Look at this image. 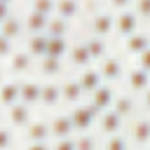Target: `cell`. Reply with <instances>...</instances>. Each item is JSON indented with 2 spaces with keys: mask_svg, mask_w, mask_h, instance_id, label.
I'll use <instances>...</instances> for the list:
<instances>
[{
  "mask_svg": "<svg viewBox=\"0 0 150 150\" xmlns=\"http://www.w3.org/2000/svg\"><path fill=\"white\" fill-rule=\"evenodd\" d=\"M89 35H96V38H108L110 33H115V14L108 12V9H101V12H94L89 16Z\"/></svg>",
  "mask_w": 150,
  "mask_h": 150,
  "instance_id": "6da1fadb",
  "label": "cell"
},
{
  "mask_svg": "<svg viewBox=\"0 0 150 150\" xmlns=\"http://www.w3.org/2000/svg\"><path fill=\"white\" fill-rule=\"evenodd\" d=\"M101 112L91 105V103H82V105H75V110H70V120H73V127H75V131L77 134H84V131H89L91 127H94V122H96V117H98Z\"/></svg>",
  "mask_w": 150,
  "mask_h": 150,
  "instance_id": "7a4b0ae2",
  "label": "cell"
},
{
  "mask_svg": "<svg viewBox=\"0 0 150 150\" xmlns=\"http://www.w3.org/2000/svg\"><path fill=\"white\" fill-rule=\"evenodd\" d=\"M7 70L12 73V75H28V73H33V70H38V59H33L26 49H16L14 52V56L7 61Z\"/></svg>",
  "mask_w": 150,
  "mask_h": 150,
  "instance_id": "3957f363",
  "label": "cell"
},
{
  "mask_svg": "<svg viewBox=\"0 0 150 150\" xmlns=\"http://www.w3.org/2000/svg\"><path fill=\"white\" fill-rule=\"evenodd\" d=\"M138 14L134 9H124V12H117L115 14V33L122 35V38H129L134 33H138Z\"/></svg>",
  "mask_w": 150,
  "mask_h": 150,
  "instance_id": "277c9868",
  "label": "cell"
},
{
  "mask_svg": "<svg viewBox=\"0 0 150 150\" xmlns=\"http://www.w3.org/2000/svg\"><path fill=\"white\" fill-rule=\"evenodd\" d=\"M122 127H124V117L117 115L112 108L98 115V131H101V136H105V138L108 136H115V134L122 131Z\"/></svg>",
  "mask_w": 150,
  "mask_h": 150,
  "instance_id": "5b68a950",
  "label": "cell"
},
{
  "mask_svg": "<svg viewBox=\"0 0 150 150\" xmlns=\"http://www.w3.org/2000/svg\"><path fill=\"white\" fill-rule=\"evenodd\" d=\"M127 89H129V94H145L148 89H150V73L148 70H143V68H131L129 73H127Z\"/></svg>",
  "mask_w": 150,
  "mask_h": 150,
  "instance_id": "8992f818",
  "label": "cell"
},
{
  "mask_svg": "<svg viewBox=\"0 0 150 150\" xmlns=\"http://www.w3.org/2000/svg\"><path fill=\"white\" fill-rule=\"evenodd\" d=\"M98 70H101V75H103V80H105L108 84H115V82H120L122 75H124V63H122L120 56H105V59L101 61Z\"/></svg>",
  "mask_w": 150,
  "mask_h": 150,
  "instance_id": "52a82bcc",
  "label": "cell"
},
{
  "mask_svg": "<svg viewBox=\"0 0 150 150\" xmlns=\"http://www.w3.org/2000/svg\"><path fill=\"white\" fill-rule=\"evenodd\" d=\"M115 89H112V84H108V82H103L91 96H89V103L98 110V112H105V110H110L112 108V101H115Z\"/></svg>",
  "mask_w": 150,
  "mask_h": 150,
  "instance_id": "ba28073f",
  "label": "cell"
},
{
  "mask_svg": "<svg viewBox=\"0 0 150 150\" xmlns=\"http://www.w3.org/2000/svg\"><path fill=\"white\" fill-rule=\"evenodd\" d=\"M49 127H52V138L54 141H63V138H70L75 127H73V120H70V112H61V115H54L49 120Z\"/></svg>",
  "mask_w": 150,
  "mask_h": 150,
  "instance_id": "9c48e42d",
  "label": "cell"
},
{
  "mask_svg": "<svg viewBox=\"0 0 150 150\" xmlns=\"http://www.w3.org/2000/svg\"><path fill=\"white\" fill-rule=\"evenodd\" d=\"M23 138H26L28 143H47V141L52 138V127H49V122H45V120H33V122L23 129Z\"/></svg>",
  "mask_w": 150,
  "mask_h": 150,
  "instance_id": "30bf717a",
  "label": "cell"
},
{
  "mask_svg": "<svg viewBox=\"0 0 150 150\" xmlns=\"http://www.w3.org/2000/svg\"><path fill=\"white\" fill-rule=\"evenodd\" d=\"M129 136H131V143L138 148L150 145V117H136L129 127Z\"/></svg>",
  "mask_w": 150,
  "mask_h": 150,
  "instance_id": "8fae6325",
  "label": "cell"
},
{
  "mask_svg": "<svg viewBox=\"0 0 150 150\" xmlns=\"http://www.w3.org/2000/svg\"><path fill=\"white\" fill-rule=\"evenodd\" d=\"M33 122V112H30V105L26 103H16L7 110V124L14 127V129H26L28 124Z\"/></svg>",
  "mask_w": 150,
  "mask_h": 150,
  "instance_id": "7c38bea8",
  "label": "cell"
},
{
  "mask_svg": "<svg viewBox=\"0 0 150 150\" xmlns=\"http://www.w3.org/2000/svg\"><path fill=\"white\" fill-rule=\"evenodd\" d=\"M94 59H91V54H89V47H87V42L84 40H80V42H73L70 45V52H68V63L73 66V68H89V63H91Z\"/></svg>",
  "mask_w": 150,
  "mask_h": 150,
  "instance_id": "4fadbf2b",
  "label": "cell"
},
{
  "mask_svg": "<svg viewBox=\"0 0 150 150\" xmlns=\"http://www.w3.org/2000/svg\"><path fill=\"white\" fill-rule=\"evenodd\" d=\"M0 101H2L5 110L21 103V80H5L2 89H0Z\"/></svg>",
  "mask_w": 150,
  "mask_h": 150,
  "instance_id": "5bb4252c",
  "label": "cell"
},
{
  "mask_svg": "<svg viewBox=\"0 0 150 150\" xmlns=\"http://www.w3.org/2000/svg\"><path fill=\"white\" fill-rule=\"evenodd\" d=\"M49 19H52V16H45V14L30 9V12L23 16L26 35H40V33H47V28H49Z\"/></svg>",
  "mask_w": 150,
  "mask_h": 150,
  "instance_id": "9a60e30c",
  "label": "cell"
},
{
  "mask_svg": "<svg viewBox=\"0 0 150 150\" xmlns=\"http://www.w3.org/2000/svg\"><path fill=\"white\" fill-rule=\"evenodd\" d=\"M148 49H150V35H148V33L138 30V33L124 38V52H127L129 56H141V54L148 52Z\"/></svg>",
  "mask_w": 150,
  "mask_h": 150,
  "instance_id": "2e32d148",
  "label": "cell"
},
{
  "mask_svg": "<svg viewBox=\"0 0 150 150\" xmlns=\"http://www.w3.org/2000/svg\"><path fill=\"white\" fill-rule=\"evenodd\" d=\"M47 49H49V35L47 33H40V35H28L26 38V52L33 56V59H45L47 56Z\"/></svg>",
  "mask_w": 150,
  "mask_h": 150,
  "instance_id": "e0dca14e",
  "label": "cell"
},
{
  "mask_svg": "<svg viewBox=\"0 0 150 150\" xmlns=\"http://www.w3.org/2000/svg\"><path fill=\"white\" fill-rule=\"evenodd\" d=\"M42 84L38 80H21V103L26 105H38L42 98Z\"/></svg>",
  "mask_w": 150,
  "mask_h": 150,
  "instance_id": "ac0fdd59",
  "label": "cell"
},
{
  "mask_svg": "<svg viewBox=\"0 0 150 150\" xmlns=\"http://www.w3.org/2000/svg\"><path fill=\"white\" fill-rule=\"evenodd\" d=\"M23 33H26V28H23V16H19V14H12L9 19H5V21L0 23V35H2V38H9V40L16 42Z\"/></svg>",
  "mask_w": 150,
  "mask_h": 150,
  "instance_id": "d6986e66",
  "label": "cell"
},
{
  "mask_svg": "<svg viewBox=\"0 0 150 150\" xmlns=\"http://www.w3.org/2000/svg\"><path fill=\"white\" fill-rule=\"evenodd\" d=\"M77 80H80V84H82V89H84V94H94L101 84H103V75H101V70L98 68H84L80 75H77Z\"/></svg>",
  "mask_w": 150,
  "mask_h": 150,
  "instance_id": "ffe728a7",
  "label": "cell"
},
{
  "mask_svg": "<svg viewBox=\"0 0 150 150\" xmlns=\"http://www.w3.org/2000/svg\"><path fill=\"white\" fill-rule=\"evenodd\" d=\"M61 94H63V103H68V105H77V103L82 101V96H84V89H82L80 80L68 77L66 82H61Z\"/></svg>",
  "mask_w": 150,
  "mask_h": 150,
  "instance_id": "44dd1931",
  "label": "cell"
},
{
  "mask_svg": "<svg viewBox=\"0 0 150 150\" xmlns=\"http://www.w3.org/2000/svg\"><path fill=\"white\" fill-rule=\"evenodd\" d=\"M59 103H63L61 84H59V82H45V84H42V98H40V105H45V108H56Z\"/></svg>",
  "mask_w": 150,
  "mask_h": 150,
  "instance_id": "7402d4cb",
  "label": "cell"
},
{
  "mask_svg": "<svg viewBox=\"0 0 150 150\" xmlns=\"http://www.w3.org/2000/svg\"><path fill=\"white\" fill-rule=\"evenodd\" d=\"M112 110L117 115H122L124 120H129L134 112H136V101H134V94H117L115 101H112Z\"/></svg>",
  "mask_w": 150,
  "mask_h": 150,
  "instance_id": "603a6c76",
  "label": "cell"
},
{
  "mask_svg": "<svg viewBox=\"0 0 150 150\" xmlns=\"http://www.w3.org/2000/svg\"><path fill=\"white\" fill-rule=\"evenodd\" d=\"M80 2H82V0H56V16L68 19V21L77 19V16L82 14Z\"/></svg>",
  "mask_w": 150,
  "mask_h": 150,
  "instance_id": "cb8c5ba5",
  "label": "cell"
},
{
  "mask_svg": "<svg viewBox=\"0 0 150 150\" xmlns=\"http://www.w3.org/2000/svg\"><path fill=\"white\" fill-rule=\"evenodd\" d=\"M73 30V23L68 19H61V16H52L49 19V28H47V35L49 38H68Z\"/></svg>",
  "mask_w": 150,
  "mask_h": 150,
  "instance_id": "d4e9b609",
  "label": "cell"
},
{
  "mask_svg": "<svg viewBox=\"0 0 150 150\" xmlns=\"http://www.w3.org/2000/svg\"><path fill=\"white\" fill-rule=\"evenodd\" d=\"M84 42H87V47H89V54H91V59H94V61H103L105 56H110V54H108V40H105V38L89 35Z\"/></svg>",
  "mask_w": 150,
  "mask_h": 150,
  "instance_id": "484cf974",
  "label": "cell"
},
{
  "mask_svg": "<svg viewBox=\"0 0 150 150\" xmlns=\"http://www.w3.org/2000/svg\"><path fill=\"white\" fill-rule=\"evenodd\" d=\"M38 73L45 75V77H56V75L63 73V63H61V59H49V56H45V59L38 61Z\"/></svg>",
  "mask_w": 150,
  "mask_h": 150,
  "instance_id": "4316f807",
  "label": "cell"
},
{
  "mask_svg": "<svg viewBox=\"0 0 150 150\" xmlns=\"http://www.w3.org/2000/svg\"><path fill=\"white\" fill-rule=\"evenodd\" d=\"M68 52H70L68 38H49V49H47L49 59H63L68 56Z\"/></svg>",
  "mask_w": 150,
  "mask_h": 150,
  "instance_id": "83f0119b",
  "label": "cell"
},
{
  "mask_svg": "<svg viewBox=\"0 0 150 150\" xmlns=\"http://www.w3.org/2000/svg\"><path fill=\"white\" fill-rule=\"evenodd\" d=\"M30 9L40 12L45 16H54L56 14V0H30Z\"/></svg>",
  "mask_w": 150,
  "mask_h": 150,
  "instance_id": "f1b7e54d",
  "label": "cell"
},
{
  "mask_svg": "<svg viewBox=\"0 0 150 150\" xmlns=\"http://www.w3.org/2000/svg\"><path fill=\"white\" fill-rule=\"evenodd\" d=\"M103 150H129V143L122 134H115V136H108L105 138V145Z\"/></svg>",
  "mask_w": 150,
  "mask_h": 150,
  "instance_id": "f546056e",
  "label": "cell"
},
{
  "mask_svg": "<svg viewBox=\"0 0 150 150\" xmlns=\"http://www.w3.org/2000/svg\"><path fill=\"white\" fill-rule=\"evenodd\" d=\"M75 145H77V150H96V138L84 131V134L75 136Z\"/></svg>",
  "mask_w": 150,
  "mask_h": 150,
  "instance_id": "4dcf8cb0",
  "label": "cell"
},
{
  "mask_svg": "<svg viewBox=\"0 0 150 150\" xmlns=\"http://www.w3.org/2000/svg\"><path fill=\"white\" fill-rule=\"evenodd\" d=\"M14 45H16L14 40H9V38H2V35H0V59L9 61V59L14 56V52H16V47H14Z\"/></svg>",
  "mask_w": 150,
  "mask_h": 150,
  "instance_id": "1f68e13d",
  "label": "cell"
},
{
  "mask_svg": "<svg viewBox=\"0 0 150 150\" xmlns=\"http://www.w3.org/2000/svg\"><path fill=\"white\" fill-rule=\"evenodd\" d=\"M12 141H14V127L5 124L0 129V150H9L12 148Z\"/></svg>",
  "mask_w": 150,
  "mask_h": 150,
  "instance_id": "d6a6232c",
  "label": "cell"
},
{
  "mask_svg": "<svg viewBox=\"0 0 150 150\" xmlns=\"http://www.w3.org/2000/svg\"><path fill=\"white\" fill-rule=\"evenodd\" d=\"M134 12L138 19H150V0H134Z\"/></svg>",
  "mask_w": 150,
  "mask_h": 150,
  "instance_id": "836d02e7",
  "label": "cell"
},
{
  "mask_svg": "<svg viewBox=\"0 0 150 150\" xmlns=\"http://www.w3.org/2000/svg\"><path fill=\"white\" fill-rule=\"evenodd\" d=\"M52 150H77V145H75V136L63 138V141H54V148H52Z\"/></svg>",
  "mask_w": 150,
  "mask_h": 150,
  "instance_id": "e575fe53",
  "label": "cell"
},
{
  "mask_svg": "<svg viewBox=\"0 0 150 150\" xmlns=\"http://www.w3.org/2000/svg\"><path fill=\"white\" fill-rule=\"evenodd\" d=\"M129 5H131V0H108V7L110 9H117V12L129 9Z\"/></svg>",
  "mask_w": 150,
  "mask_h": 150,
  "instance_id": "d590c367",
  "label": "cell"
},
{
  "mask_svg": "<svg viewBox=\"0 0 150 150\" xmlns=\"http://www.w3.org/2000/svg\"><path fill=\"white\" fill-rule=\"evenodd\" d=\"M138 68H143V70H148V73H150V49H148V52H143V54L138 56Z\"/></svg>",
  "mask_w": 150,
  "mask_h": 150,
  "instance_id": "8d00e7d4",
  "label": "cell"
},
{
  "mask_svg": "<svg viewBox=\"0 0 150 150\" xmlns=\"http://www.w3.org/2000/svg\"><path fill=\"white\" fill-rule=\"evenodd\" d=\"M23 150H52V148H49V143H28Z\"/></svg>",
  "mask_w": 150,
  "mask_h": 150,
  "instance_id": "74e56055",
  "label": "cell"
},
{
  "mask_svg": "<svg viewBox=\"0 0 150 150\" xmlns=\"http://www.w3.org/2000/svg\"><path fill=\"white\" fill-rule=\"evenodd\" d=\"M143 108H145V110H150V89L143 94Z\"/></svg>",
  "mask_w": 150,
  "mask_h": 150,
  "instance_id": "f35d334b",
  "label": "cell"
},
{
  "mask_svg": "<svg viewBox=\"0 0 150 150\" xmlns=\"http://www.w3.org/2000/svg\"><path fill=\"white\" fill-rule=\"evenodd\" d=\"M0 2H5V5H12V2H14V0H0Z\"/></svg>",
  "mask_w": 150,
  "mask_h": 150,
  "instance_id": "ab89813d",
  "label": "cell"
}]
</instances>
